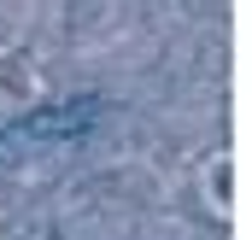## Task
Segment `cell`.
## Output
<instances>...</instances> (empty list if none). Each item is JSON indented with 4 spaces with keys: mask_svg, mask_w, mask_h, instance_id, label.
Wrapping results in <instances>:
<instances>
[{
    "mask_svg": "<svg viewBox=\"0 0 252 240\" xmlns=\"http://www.w3.org/2000/svg\"><path fill=\"white\" fill-rule=\"evenodd\" d=\"M205 199H211V217H235V158L229 152L205 164Z\"/></svg>",
    "mask_w": 252,
    "mask_h": 240,
    "instance_id": "1",
    "label": "cell"
}]
</instances>
